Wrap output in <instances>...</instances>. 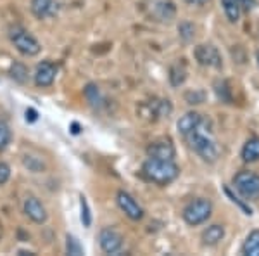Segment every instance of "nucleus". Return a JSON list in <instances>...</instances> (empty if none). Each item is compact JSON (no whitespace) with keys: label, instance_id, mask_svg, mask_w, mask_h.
<instances>
[{"label":"nucleus","instance_id":"16","mask_svg":"<svg viewBox=\"0 0 259 256\" xmlns=\"http://www.w3.org/2000/svg\"><path fill=\"white\" fill-rule=\"evenodd\" d=\"M225 237V229L221 225H211L202 232L204 246H216Z\"/></svg>","mask_w":259,"mask_h":256},{"label":"nucleus","instance_id":"8","mask_svg":"<svg viewBox=\"0 0 259 256\" xmlns=\"http://www.w3.org/2000/svg\"><path fill=\"white\" fill-rule=\"evenodd\" d=\"M116 201H118V206L121 208V211H123L128 218H132V220H135V222L142 220V216H144V209H142L140 204L137 203V201L133 199L128 192L119 191L118 196H116Z\"/></svg>","mask_w":259,"mask_h":256},{"label":"nucleus","instance_id":"18","mask_svg":"<svg viewBox=\"0 0 259 256\" xmlns=\"http://www.w3.org/2000/svg\"><path fill=\"white\" fill-rule=\"evenodd\" d=\"M242 253L247 256H259V230H252L242 246Z\"/></svg>","mask_w":259,"mask_h":256},{"label":"nucleus","instance_id":"28","mask_svg":"<svg viewBox=\"0 0 259 256\" xmlns=\"http://www.w3.org/2000/svg\"><path fill=\"white\" fill-rule=\"evenodd\" d=\"M257 64H259V50H257Z\"/></svg>","mask_w":259,"mask_h":256},{"label":"nucleus","instance_id":"7","mask_svg":"<svg viewBox=\"0 0 259 256\" xmlns=\"http://www.w3.org/2000/svg\"><path fill=\"white\" fill-rule=\"evenodd\" d=\"M99 244L102 247L104 253L116 254V253H119L121 247H123V237H121L114 229H109V227H107V229L100 230Z\"/></svg>","mask_w":259,"mask_h":256},{"label":"nucleus","instance_id":"11","mask_svg":"<svg viewBox=\"0 0 259 256\" xmlns=\"http://www.w3.org/2000/svg\"><path fill=\"white\" fill-rule=\"evenodd\" d=\"M221 6H223L225 14H227L230 23H237L240 19L242 9H252L254 0H221Z\"/></svg>","mask_w":259,"mask_h":256},{"label":"nucleus","instance_id":"9","mask_svg":"<svg viewBox=\"0 0 259 256\" xmlns=\"http://www.w3.org/2000/svg\"><path fill=\"white\" fill-rule=\"evenodd\" d=\"M175 145L169 138H159V140H154L147 145V156L149 158H157V159H175Z\"/></svg>","mask_w":259,"mask_h":256},{"label":"nucleus","instance_id":"1","mask_svg":"<svg viewBox=\"0 0 259 256\" xmlns=\"http://www.w3.org/2000/svg\"><path fill=\"white\" fill-rule=\"evenodd\" d=\"M142 171H144L145 178L157 184V186H168L180 175V168L177 166V163L171 159L157 158H149L142 166Z\"/></svg>","mask_w":259,"mask_h":256},{"label":"nucleus","instance_id":"27","mask_svg":"<svg viewBox=\"0 0 259 256\" xmlns=\"http://www.w3.org/2000/svg\"><path fill=\"white\" fill-rule=\"evenodd\" d=\"M28 118H30V121L36 120V111H35V109H28V111H26V120Z\"/></svg>","mask_w":259,"mask_h":256},{"label":"nucleus","instance_id":"14","mask_svg":"<svg viewBox=\"0 0 259 256\" xmlns=\"http://www.w3.org/2000/svg\"><path fill=\"white\" fill-rule=\"evenodd\" d=\"M202 123H204V118H202V116H200L199 113H195V111H190V113L183 115L182 118L178 120L177 127H178V130H180V133H182V135L185 137L187 133H190L192 130L199 128Z\"/></svg>","mask_w":259,"mask_h":256},{"label":"nucleus","instance_id":"2","mask_svg":"<svg viewBox=\"0 0 259 256\" xmlns=\"http://www.w3.org/2000/svg\"><path fill=\"white\" fill-rule=\"evenodd\" d=\"M202 125H200L199 128L192 130L190 133H187L185 138H187V142H189L190 149H194V153H197L204 161L214 163L220 156V149H218V145H216V142L202 130Z\"/></svg>","mask_w":259,"mask_h":256},{"label":"nucleus","instance_id":"6","mask_svg":"<svg viewBox=\"0 0 259 256\" xmlns=\"http://www.w3.org/2000/svg\"><path fill=\"white\" fill-rule=\"evenodd\" d=\"M194 56L199 64L207 66V68H221V64H223L220 50L211 44L197 45L194 50Z\"/></svg>","mask_w":259,"mask_h":256},{"label":"nucleus","instance_id":"26","mask_svg":"<svg viewBox=\"0 0 259 256\" xmlns=\"http://www.w3.org/2000/svg\"><path fill=\"white\" fill-rule=\"evenodd\" d=\"M187 4H190V6H206L209 0H185Z\"/></svg>","mask_w":259,"mask_h":256},{"label":"nucleus","instance_id":"19","mask_svg":"<svg viewBox=\"0 0 259 256\" xmlns=\"http://www.w3.org/2000/svg\"><path fill=\"white\" fill-rule=\"evenodd\" d=\"M187 78V68L183 62H175L169 69V82L173 87H180Z\"/></svg>","mask_w":259,"mask_h":256},{"label":"nucleus","instance_id":"13","mask_svg":"<svg viewBox=\"0 0 259 256\" xmlns=\"http://www.w3.org/2000/svg\"><path fill=\"white\" fill-rule=\"evenodd\" d=\"M24 213L35 224H45V220H47V209L35 196L26 197V201H24Z\"/></svg>","mask_w":259,"mask_h":256},{"label":"nucleus","instance_id":"10","mask_svg":"<svg viewBox=\"0 0 259 256\" xmlns=\"http://www.w3.org/2000/svg\"><path fill=\"white\" fill-rule=\"evenodd\" d=\"M142 115L144 116H150V120H159V118H164L168 116L173 107H171V102L169 100H164V99H154L150 102L144 104L142 106Z\"/></svg>","mask_w":259,"mask_h":256},{"label":"nucleus","instance_id":"3","mask_svg":"<svg viewBox=\"0 0 259 256\" xmlns=\"http://www.w3.org/2000/svg\"><path fill=\"white\" fill-rule=\"evenodd\" d=\"M212 213V204L209 199H204V197H197V199L190 201L185 208H183V220L189 225L195 227L200 225L204 222H207V218Z\"/></svg>","mask_w":259,"mask_h":256},{"label":"nucleus","instance_id":"20","mask_svg":"<svg viewBox=\"0 0 259 256\" xmlns=\"http://www.w3.org/2000/svg\"><path fill=\"white\" fill-rule=\"evenodd\" d=\"M11 77L16 80L18 83H26L28 80V68L21 62H14L11 66Z\"/></svg>","mask_w":259,"mask_h":256},{"label":"nucleus","instance_id":"24","mask_svg":"<svg viewBox=\"0 0 259 256\" xmlns=\"http://www.w3.org/2000/svg\"><path fill=\"white\" fill-rule=\"evenodd\" d=\"M180 35H182V39L185 42H189L192 36H194V26L189 24V23L180 24Z\"/></svg>","mask_w":259,"mask_h":256},{"label":"nucleus","instance_id":"12","mask_svg":"<svg viewBox=\"0 0 259 256\" xmlns=\"http://www.w3.org/2000/svg\"><path fill=\"white\" fill-rule=\"evenodd\" d=\"M57 75V66L52 64L50 61H44L36 66L35 71V83L38 87H50L56 80Z\"/></svg>","mask_w":259,"mask_h":256},{"label":"nucleus","instance_id":"23","mask_svg":"<svg viewBox=\"0 0 259 256\" xmlns=\"http://www.w3.org/2000/svg\"><path fill=\"white\" fill-rule=\"evenodd\" d=\"M80 204H81V222H83V225L90 227L92 216H90V209H89V204H87L85 196H80Z\"/></svg>","mask_w":259,"mask_h":256},{"label":"nucleus","instance_id":"15","mask_svg":"<svg viewBox=\"0 0 259 256\" xmlns=\"http://www.w3.org/2000/svg\"><path fill=\"white\" fill-rule=\"evenodd\" d=\"M31 12L38 19L52 18L57 12L56 0H31Z\"/></svg>","mask_w":259,"mask_h":256},{"label":"nucleus","instance_id":"5","mask_svg":"<svg viewBox=\"0 0 259 256\" xmlns=\"http://www.w3.org/2000/svg\"><path fill=\"white\" fill-rule=\"evenodd\" d=\"M11 40H12V44H14V47L18 49L23 56L31 57V56H36L41 50V45L38 44V40L21 26L11 28Z\"/></svg>","mask_w":259,"mask_h":256},{"label":"nucleus","instance_id":"17","mask_svg":"<svg viewBox=\"0 0 259 256\" xmlns=\"http://www.w3.org/2000/svg\"><path fill=\"white\" fill-rule=\"evenodd\" d=\"M242 159L247 163H254L259 159V138H249L245 145L242 148Z\"/></svg>","mask_w":259,"mask_h":256},{"label":"nucleus","instance_id":"25","mask_svg":"<svg viewBox=\"0 0 259 256\" xmlns=\"http://www.w3.org/2000/svg\"><path fill=\"white\" fill-rule=\"evenodd\" d=\"M9 177H11L9 165H6V163H0V186H4V184L9 180Z\"/></svg>","mask_w":259,"mask_h":256},{"label":"nucleus","instance_id":"22","mask_svg":"<svg viewBox=\"0 0 259 256\" xmlns=\"http://www.w3.org/2000/svg\"><path fill=\"white\" fill-rule=\"evenodd\" d=\"M11 142V130L6 123H0V151H4Z\"/></svg>","mask_w":259,"mask_h":256},{"label":"nucleus","instance_id":"4","mask_svg":"<svg viewBox=\"0 0 259 256\" xmlns=\"http://www.w3.org/2000/svg\"><path fill=\"white\" fill-rule=\"evenodd\" d=\"M233 187L245 201L259 199V175L254 171H240L233 178Z\"/></svg>","mask_w":259,"mask_h":256},{"label":"nucleus","instance_id":"21","mask_svg":"<svg viewBox=\"0 0 259 256\" xmlns=\"http://www.w3.org/2000/svg\"><path fill=\"white\" fill-rule=\"evenodd\" d=\"M66 251H68V254H73V256H80L83 254V247L81 244L78 242V239L76 237H73V236H68L66 237Z\"/></svg>","mask_w":259,"mask_h":256}]
</instances>
